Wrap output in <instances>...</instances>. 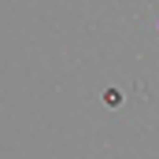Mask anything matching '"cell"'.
Masks as SVG:
<instances>
[{
  "label": "cell",
  "instance_id": "1",
  "mask_svg": "<svg viewBox=\"0 0 159 159\" xmlns=\"http://www.w3.org/2000/svg\"><path fill=\"white\" fill-rule=\"evenodd\" d=\"M104 104H107V107H119V104H122V93H119V89H107V93H104Z\"/></svg>",
  "mask_w": 159,
  "mask_h": 159
}]
</instances>
